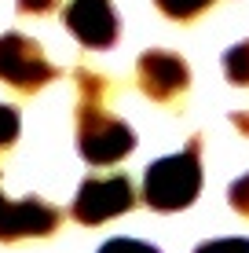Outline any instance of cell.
Wrapping results in <instances>:
<instances>
[{
	"label": "cell",
	"mask_w": 249,
	"mask_h": 253,
	"mask_svg": "<svg viewBox=\"0 0 249 253\" xmlns=\"http://www.w3.org/2000/svg\"><path fill=\"white\" fill-rule=\"evenodd\" d=\"M202 191V136H191L183 151L158 158L143 172V202L158 213L187 209Z\"/></svg>",
	"instance_id": "cell-1"
},
{
	"label": "cell",
	"mask_w": 249,
	"mask_h": 253,
	"mask_svg": "<svg viewBox=\"0 0 249 253\" xmlns=\"http://www.w3.org/2000/svg\"><path fill=\"white\" fill-rule=\"evenodd\" d=\"M77 151L88 165H114L136 151V132L103 107H77Z\"/></svg>",
	"instance_id": "cell-2"
},
{
	"label": "cell",
	"mask_w": 249,
	"mask_h": 253,
	"mask_svg": "<svg viewBox=\"0 0 249 253\" xmlns=\"http://www.w3.org/2000/svg\"><path fill=\"white\" fill-rule=\"evenodd\" d=\"M55 77H59V70L48 63L44 48L33 37L15 33V30L0 37V84H7V88H15L22 95H33Z\"/></svg>",
	"instance_id": "cell-3"
},
{
	"label": "cell",
	"mask_w": 249,
	"mask_h": 253,
	"mask_svg": "<svg viewBox=\"0 0 249 253\" xmlns=\"http://www.w3.org/2000/svg\"><path fill=\"white\" fill-rule=\"evenodd\" d=\"M136 206V191H132V180L125 172H110V176H88L81 187H77V198L70 206L73 220L77 224H107L114 216L128 213Z\"/></svg>",
	"instance_id": "cell-4"
},
{
	"label": "cell",
	"mask_w": 249,
	"mask_h": 253,
	"mask_svg": "<svg viewBox=\"0 0 249 253\" xmlns=\"http://www.w3.org/2000/svg\"><path fill=\"white\" fill-rule=\"evenodd\" d=\"M136 81H140V92L150 95L154 103H173L187 92V84H191V66H187L176 51L150 48V51H143L140 63H136Z\"/></svg>",
	"instance_id": "cell-5"
},
{
	"label": "cell",
	"mask_w": 249,
	"mask_h": 253,
	"mask_svg": "<svg viewBox=\"0 0 249 253\" xmlns=\"http://www.w3.org/2000/svg\"><path fill=\"white\" fill-rule=\"evenodd\" d=\"M63 22L84 48H110L121 37V19L110 0H70L63 7Z\"/></svg>",
	"instance_id": "cell-6"
},
{
	"label": "cell",
	"mask_w": 249,
	"mask_h": 253,
	"mask_svg": "<svg viewBox=\"0 0 249 253\" xmlns=\"http://www.w3.org/2000/svg\"><path fill=\"white\" fill-rule=\"evenodd\" d=\"M63 224L51 202L30 195V198H15L7 202V216H4V242H19V239H48L51 231Z\"/></svg>",
	"instance_id": "cell-7"
},
{
	"label": "cell",
	"mask_w": 249,
	"mask_h": 253,
	"mask_svg": "<svg viewBox=\"0 0 249 253\" xmlns=\"http://www.w3.org/2000/svg\"><path fill=\"white\" fill-rule=\"evenodd\" d=\"M224 74L231 84L249 88V41H238L235 48L224 51Z\"/></svg>",
	"instance_id": "cell-8"
},
{
	"label": "cell",
	"mask_w": 249,
	"mask_h": 253,
	"mask_svg": "<svg viewBox=\"0 0 249 253\" xmlns=\"http://www.w3.org/2000/svg\"><path fill=\"white\" fill-rule=\"evenodd\" d=\"M154 4H158V11L165 15V19L191 22V19H198V15H205L216 0H154Z\"/></svg>",
	"instance_id": "cell-9"
},
{
	"label": "cell",
	"mask_w": 249,
	"mask_h": 253,
	"mask_svg": "<svg viewBox=\"0 0 249 253\" xmlns=\"http://www.w3.org/2000/svg\"><path fill=\"white\" fill-rule=\"evenodd\" d=\"M15 139H19V110L7 107V103H0V151L11 147Z\"/></svg>",
	"instance_id": "cell-10"
},
{
	"label": "cell",
	"mask_w": 249,
	"mask_h": 253,
	"mask_svg": "<svg viewBox=\"0 0 249 253\" xmlns=\"http://www.w3.org/2000/svg\"><path fill=\"white\" fill-rule=\"evenodd\" d=\"M194 253H249V239H209L198 242Z\"/></svg>",
	"instance_id": "cell-11"
},
{
	"label": "cell",
	"mask_w": 249,
	"mask_h": 253,
	"mask_svg": "<svg viewBox=\"0 0 249 253\" xmlns=\"http://www.w3.org/2000/svg\"><path fill=\"white\" fill-rule=\"evenodd\" d=\"M99 253H161V250L150 246V242H140V239H110L99 246Z\"/></svg>",
	"instance_id": "cell-12"
},
{
	"label": "cell",
	"mask_w": 249,
	"mask_h": 253,
	"mask_svg": "<svg viewBox=\"0 0 249 253\" xmlns=\"http://www.w3.org/2000/svg\"><path fill=\"white\" fill-rule=\"evenodd\" d=\"M227 202H231V209H235V213L249 216V172H246V176H238L235 184H231V191H227Z\"/></svg>",
	"instance_id": "cell-13"
},
{
	"label": "cell",
	"mask_w": 249,
	"mask_h": 253,
	"mask_svg": "<svg viewBox=\"0 0 249 253\" xmlns=\"http://www.w3.org/2000/svg\"><path fill=\"white\" fill-rule=\"evenodd\" d=\"M59 0H19V11L22 15H44V11H51Z\"/></svg>",
	"instance_id": "cell-14"
},
{
	"label": "cell",
	"mask_w": 249,
	"mask_h": 253,
	"mask_svg": "<svg viewBox=\"0 0 249 253\" xmlns=\"http://www.w3.org/2000/svg\"><path fill=\"white\" fill-rule=\"evenodd\" d=\"M231 125H235V128H242V132L249 136V114H231Z\"/></svg>",
	"instance_id": "cell-15"
},
{
	"label": "cell",
	"mask_w": 249,
	"mask_h": 253,
	"mask_svg": "<svg viewBox=\"0 0 249 253\" xmlns=\"http://www.w3.org/2000/svg\"><path fill=\"white\" fill-rule=\"evenodd\" d=\"M4 216H7V198L0 195V242H4Z\"/></svg>",
	"instance_id": "cell-16"
}]
</instances>
